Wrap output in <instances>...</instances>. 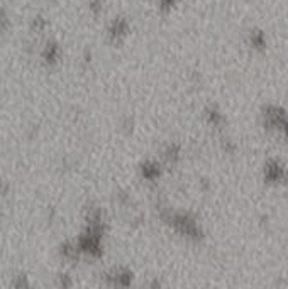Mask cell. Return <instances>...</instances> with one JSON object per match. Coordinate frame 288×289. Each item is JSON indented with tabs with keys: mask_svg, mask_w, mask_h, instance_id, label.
Segmentation results:
<instances>
[{
	"mask_svg": "<svg viewBox=\"0 0 288 289\" xmlns=\"http://www.w3.org/2000/svg\"><path fill=\"white\" fill-rule=\"evenodd\" d=\"M207 117H208V122H210L212 125H221L222 124V115L219 114V112L208 110L207 112Z\"/></svg>",
	"mask_w": 288,
	"mask_h": 289,
	"instance_id": "8992f818",
	"label": "cell"
},
{
	"mask_svg": "<svg viewBox=\"0 0 288 289\" xmlns=\"http://www.w3.org/2000/svg\"><path fill=\"white\" fill-rule=\"evenodd\" d=\"M265 179L268 183H278L287 179V169H283V166L278 161H269L265 166Z\"/></svg>",
	"mask_w": 288,
	"mask_h": 289,
	"instance_id": "3957f363",
	"label": "cell"
},
{
	"mask_svg": "<svg viewBox=\"0 0 288 289\" xmlns=\"http://www.w3.org/2000/svg\"><path fill=\"white\" fill-rule=\"evenodd\" d=\"M161 164L158 161H149V162H146V164L143 166V176L147 179V181H154V179H158L160 178V174H161Z\"/></svg>",
	"mask_w": 288,
	"mask_h": 289,
	"instance_id": "5b68a950",
	"label": "cell"
},
{
	"mask_svg": "<svg viewBox=\"0 0 288 289\" xmlns=\"http://www.w3.org/2000/svg\"><path fill=\"white\" fill-rule=\"evenodd\" d=\"M166 220L173 227V230L178 232L180 235L188 237V238H199L202 235L199 223H197L192 216L185 215V213H170V215L166 216Z\"/></svg>",
	"mask_w": 288,
	"mask_h": 289,
	"instance_id": "6da1fadb",
	"label": "cell"
},
{
	"mask_svg": "<svg viewBox=\"0 0 288 289\" xmlns=\"http://www.w3.org/2000/svg\"><path fill=\"white\" fill-rule=\"evenodd\" d=\"M110 286H129L132 283V274L125 269H115L107 276Z\"/></svg>",
	"mask_w": 288,
	"mask_h": 289,
	"instance_id": "277c9868",
	"label": "cell"
},
{
	"mask_svg": "<svg viewBox=\"0 0 288 289\" xmlns=\"http://www.w3.org/2000/svg\"><path fill=\"white\" fill-rule=\"evenodd\" d=\"M251 42H253L254 48H263L265 46V38H263V34H253L251 36Z\"/></svg>",
	"mask_w": 288,
	"mask_h": 289,
	"instance_id": "52a82bcc",
	"label": "cell"
},
{
	"mask_svg": "<svg viewBox=\"0 0 288 289\" xmlns=\"http://www.w3.org/2000/svg\"><path fill=\"white\" fill-rule=\"evenodd\" d=\"M266 129L276 131L282 135L288 137V115L280 107H268L265 110Z\"/></svg>",
	"mask_w": 288,
	"mask_h": 289,
	"instance_id": "7a4b0ae2",
	"label": "cell"
}]
</instances>
